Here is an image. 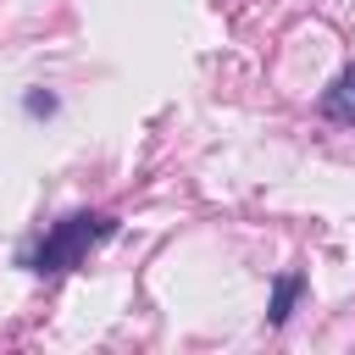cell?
<instances>
[{"label": "cell", "mask_w": 355, "mask_h": 355, "mask_svg": "<svg viewBox=\"0 0 355 355\" xmlns=\"http://www.w3.org/2000/svg\"><path fill=\"white\" fill-rule=\"evenodd\" d=\"M305 294V272H283L277 283H272V305H266V327H288V316H294V300Z\"/></svg>", "instance_id": "obj_3"}, {"label": "cell", "mask_w": 355, "mask_h": 355, "mask_svg": "<svg viewBox=\"0 0 355 355\" xmlns=\"http://www.w3.org/2000/svg\"><path fill=\"white\" fill-rule=\"evenodd\" d=\"M28 111H33V116H39V111L50 116V111H55V94H28Z\"/></svg>", "instance_id": "obj_4"}, {"label": "cell", "mask_w": 355, "mask_h": 355, "mask_svg": "<svg viewBox=\"0 0 355 355\" xmlns=\"http://www.w3.org/2000/svg\"><path fill=\"white\" fill-rule=\"evenodd\" d=\"M111 233H116V216H111V211H72V216H61V222H50V227L39 233V244L22 255V266H28L33 277H61V272L83 266L89 250L105 244Z\"/></svg>", "instance_id": "obj_1"}, {"label": "cell", "mask_w": 355, "mask_h": 355, "mask_svg": "<svg viewBox=\"0 0 355 355\" xmlns=\"http://www.w3.org/2000/svg\"><path fill=\"white\" fill-rule=\"evenodd\" d=\"M322 116L327 122H344V128H355V61L322 89Z\"/></svg>", "instance_id": "obj_2"}]
</instances>
